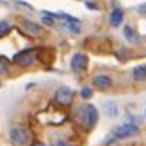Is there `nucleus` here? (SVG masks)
Wrapping results in <instances>:
<instances>
[{
	"mask_svg": "<svg viewBox=\"0 0 146 146\" xmlns=\"http://www.w3.org/2000/svg\"><path fill=\"white\" fill-rule=\"evenodd\" d=\"M137 132H139V126L137 125H135V123H123V125L115 127L112 135L116 139H126V137L135 136Z\"/></svg>",
	"mask_w": 146,
	"mask_h": 146,
	"instance_id": "nucleus-1",
	"label": "nucleus"
},
{
	"mask_svg": "<svg viewBox=\"0 0 146 146\" xmlns=\"http://www.w3.org/2000/svg\"><path fill=\"white\" fill-rule=\"evenodd\" d=\"M88 63H89V57L85 54V53H75L72 56V60H70V67L73 72H82L88 67Z\"/></svg>",
	"mask_w": 146,
	"mask_h": 146,
	"instance_id": "nucleus-2",
	"label": "nucleus"
},
{
	"mask_svg": "<svg viewBox=\"0 0 146 146\" xmlns=\"http://www.w3.org/2000/svg\"><path fill=\"white\" fill-rule=\"evenodd\" d=\"M13 60H15V63H17L19 66L27 67V66H30V64L35 62V53H33L32 49H26V50H22V52H19L17 54H15Z\"/></svg>",
	"mask_w": 146,
	"mask_h": 146,
	"instance_id": "nucleus-3",
	"label": "nucleus"
},
{
	"mask_svg": "<svg viewBox=\"0 0 146 146\" xmlns=\"http://www.w3.org/2000/svg\"><path fill=\"white\" fill-rule=\"evenodd\" d=\"M9 135H10L12 142L16 143V145H27L29 140H30L27 130L23 129V127H13V129H10Z\"/></svg>",
	"mask_w": 146,
	"mask_h": 146,
	"instance_id": "nucleus-4",
	"label": "nucleus"
},
{
	"mask_svg": "<svg viewBox=\"0 0 146 146\" xmlns=\"http://www.w3.org/2000/svg\"><path fill=\"white\" fill-rule=\"evenodd\" d=\"M54 99L60 106H69L73 100V92L69 88H59L54 93Z\"/></svg>",
	"mask_w": 146,
	"mask_h": 146,
	"instance_id": "nucleus-5",
	"label": "nucleus"
},
{
	"mask_svg": "<svg viewBox=\"0 0 146 146\" xmlns=\"http://www.w3.org/2000/svg\"><path fill=\"white\" fill-rule=\"evenodd\" d=\"M85 116H86V126H88V129H93L96 126V123H98V119H99L98 109L93 105H86Z\"/></svg>",
	"mask_w": 146,
	"mask_h": 146,
	"instance_id": "nucleus-6",
	"label": "nucleus"
},
{
	"mask_svg": "<svg viewBox=\"0 0 146 146\" xmlns=\"http://www.w3.org/2000/svg\"><path fill=\"white\" fill-rule=\"evenodd\" d=\"M22 27L26 33H29L32 36H39L42 33V27L37 23L30 22V20H22Z\"/></svg>",
	"mask_w": 146,
	"mask_h": 146,
	"instance_id": "nucleus-7",
	"label": "nucleus"
},
{
	"mask_svg": "<svg viewBox=\"0 0 146 146\" xmlns=\"http://www.w3.org/2000/svg\"><path fill=\"white\" fill-rule=\"evenodd\" d=\"M112 79L109 78V76H106V75H99V76H96L95 79H93V85L98 88V89H100V90H106V89H109L110 86H112Z\"/></svg>",
	"mask_w": 146,
	"mask_h": 146,
	"instance_id": "nucleus-8",
	"label": "nucleus"
},
{
	"mask_svg": "<svg viewBox=\"0 0 146 146\" xmlns=\"http://www.w3.org/2000/svg\"><path fill=\"white\" fill-rule=\"evenodd\" d=\"M122 22H123V10L119 7L113 9L110 13V25L113 27H119L122 25Z\"/></svg>",
	"mask_w": 146,
	"mask_h": 146,
	"instance_id": "nucleus-9",
	"label": "nucleus"
},
{
	"mask_svg": "<svg viewBox=\"0 0 146 146\" xmlns=\"http://www.w3.org/2000/svg\"><path fill=\"white\" fill-rule=\"evenodd\" d=\"M123 36H125L126 40L130 42V43H139V36H137V33H136L135 29H133L132 26H129V25L125 26V29H123Z\"/></svg>",
	"mask_w": 146,
	"mask_h": 146,
	"instance_id": "nucleus-10",
	"label": "nucleus"
},
{
	"mask_svg": "<svg viewBox=\"0 0 146 146\" xmlns=\"http://www.w3.org/2000/svg\"><path fill=\"white\" fill-rule=\"evenodd\" d=\"M133 79L137 82L146 80V64H139L133 69Z\"/></svg>",
	"mask_w": 146,
	"mask_h": 146,
	"instance_id": "nucleus-11",
	"label": "nucleus"
},
{
	"mask_svg": "<svg viewBox=\"0 0 146 146\" xmlns=\"http://www.w3.org/2000/svg\"><path fill=\"white\" fill-rule=\"evenodd\" d=\"M105 112H106V115L109 117H115L117 115V106H116V103L112 102V100L105 102Z\"/></svg>",
	"mask_w": 146,
	"mask_h": 146,
	"instance_id": "nucleus-12",
	"label": "nucleus"
},
{
	"mask_svg": "<svg viewBox=\"0 0 146 146\" xmlns=\"http://www.w3.org/2000/svg\"><path fill=\"white\" fill-rule=\"evenodd\" d=\"M69 32H72V33H80V26H79V23H64L63 25Z\"/></svg>",
	"mask_w": 146,
	"mask_h": 146,
	"instance_id": "nucleus-13",
	"label": "nucleus"
},
{
	"mask_svg": "<svg viewBox=\"0 0 146 146\" xmlns=\"http://www.w3.org/2000/svg\"><path fill=\"white\" fill-rule=\"evenodd\" d=\"M9 32H10V25H9L7 22L2 20V22H0V37H3V36L7 35Z\"/></svg>",
	"mask_w": 146,
	"mask_h": 146,
	"instance_id": "nucleus-14",
	"label": "nucleus"
},
{
	"mask_svg": "<svg viewBox=\"0 0 146 146\" xmlns=\"http://www.w3.org/2000/svg\"><path fill=\"white\" fill-rule=\"evenodd\" d=\"M43 15H44V13H43ZM42 22H43L46 26H50V27L54 26V19H53L52 16H49V15H44L43 19H42Z\"/></svg>",
	"mask_w": 146,
	"mask_h": 146,
	"instance_id": "nucleus-15",
	"label": "nucleus"
},
{
	"mask_svg": "<svg viewBox=\"0 0 146 146\" xmlns=\"http://www.w3.org/2000/svg\"><path fill=\"white\" fill-rule=\"evenodd\" d=\"M9 67V63L6 59H0V73H6Z\"/></svg>",
	"mask_w": 146,
	"mask_h": 146,
	"instance_id": "nucleus-16",
	"label": "nucleus"
},
{
	"mask_svg": "<svg viewBox=\"0 0 146 146\" xmlns=\"http://www.w3.org/2000/svg\"><path fill=\"white\" fill-rule=\"evenodd\" d=\"M80 95H82L83 99H89V98H92V90L89 88H85V89H82Z\"/></svg>",
	"mask_w": 146,
	"mask_h": 146,
	"instance_id": "nucleus-17",
	"label": "nucleus"
},
{
	"mask_svg": "<svg viewBox=\"0 0 146 146\" xmlns=\"http://www.w3.org/2000/svg\"><path fill=\"white\" fill-rule=\"evenodd\" d=\"M140 15H143V16H146V3H143V5H140V6H137V9H136Z\"/></svg>",
	"mask_w": 146,
	"mask_h": 146,
	"instance_id": "nucleus-18",
	"label": "nucleus"
},
{
	"mask_svg": "<svg viewBox=\"0 0 146 146\" xmlns=\"http://www.w3.org/2000/svg\"><path fill=\"white\" fill-rule=\"evenodd\" d=\"M85 5H86V7H88V9H92V10H98V5H96L95 2H86Z\"/></svg>",
	"mask_w": 146,
	"mask_h": 146,
	"instance_id": "nucleus-19",
	"label": "nucleus"
},
{
	"mask_svg": "<svg viewBox=\"0 0 146 146\" xmlns=\"http://www.w3.org/2000/svg\"><path fill=\"white\" fill-rule=\"evenodd\" d=\"M54 146H67V145H66L63 140H57V142L54 143Z\"/></svg>",
	"mask_w": 146,
	"mask_h": 146,
	"instance_id": "nucleus-20",
	"label": "nucleus"
},
{
	"mask_svg": "<svg viewBox=\"0 0 146 146\" xmlns=\"http://www.w3.org/2000/svg\"><path fill=\"white\" fill-rule=\"evenodd\" d=\"M32 146H47V145H44V143H42V142H35Z\"/></svg>",
	"mask_w": 146,
	"mask_h": 146,
	"instance_id": "nucleus-21",
	"label": "nucleus"
},
{
	"mask_svg": "<svg viewBox=\"0 0 146 146\" xmlns=\"http://www.w3.org/2000/svg\"><path fill=\"white\" fill-rule=\"evenodd\" d=\"M145 115H146V110H145Z\"/></svg>",
	"mask_w": 146,
	"mask_h": 146,
	"instance_id": "nucleus-22",
	"label": "nucleus"
}]
</instances>
